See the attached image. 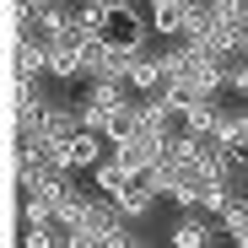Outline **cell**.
Masks as SVG:
<instances>
[{"mask_svg": "<svg viewBox=\"0 0 248 248\" xmlns=\"http://www.w3.org/2000/svg\"><path fill=\"white\" fill-rule=\"evenodd\" d=\"M124 103H135L130 81H87V92H81V119H87L92 130H103Z\"/></svg>", "mask_w": 248, "mask_h": 248, "instance_id": "1", "label": "cell"}, {"mask_svg": "<svg viewBox=\"0 0 248 248\" xmlns=\"http://www.w3.org/2000/svg\"><path fill=\"white\" fill-rule=\"evenodd\" d=\"M108 151H113V146H108V135H103V130H92V124H81L76 135H65V140H60V162H65L70 173H92Z\"/></svg>", "mask_w": 248, "mask_h": 248, "instance_id": "2", "label": "cell"}, {"mask_svg": "<svg viewBox=\"0 0 248 248\" xmlns=\"http://www.w3.org/2000/svg\"><path fill=\"white\" fill-rule=\"evenodd\" d=\"M124 81H130V92L135 97H151L168 87V70H162V44H146L130 54V70H124Z\"/></svg>", "mask_w": 248, "mask_h": 248, "instance_id": "3", "label": "cell"}, {"mask_svg": "<svg viewBox=\"0 0 248 248\" xmlns=\"http://www.w3.org/2000/svg\"><path fill=\"white\" fill-rule=\"evenodd\" d=\"M168 237H173V248H205V243L221 237V221L211 211H200V205H189V211H178V221H173Z\"/></svg>", "mask_w": 248, "mask_h": 248, "instance_id": "4", "label": "cell"}, {"mask_svg": "<svg viewBox=\"0 0 248 248\" xmlns=\"http://www.w3.org/2000/svg\"><path fill=\"white\" fill-rule=\"evenodd\" d=\"M113 200H119V211L130 216V221H146V216L156 211V200H162V189L151 184V173H135V178L124 184V189H119Z\"/></svg>", "mask_w": 248, "mask_h": 248, "instance_id": "5", "label": "cell"}, {"mask_svg": "<svg viewBox=\"0 0 248 248\" xmlns=\"http://www.w3.org/2000/svg\"><path fill=\"white\" fill-rule=\"evenodd\" d=\"M184 27H189L184 0H151V32L156 38H184Z\"/></svg>", "mask_w": 248, "mask_h": 248, "instance_id": "6", "label": "cell"}, {"mask_svg": "<svg viewBox=\"0 0 248 248\" xmlns=\"http://www.w3.org/2000/svg\"><path fill=\"white\" fill-rule=\"evenodd\" d=\"M130 178H135V173L124 168V162H119L113 151H108V156L97 162V168H92V189H97V194H119L124 184H130Z\"/></svg>", "mask_w": 248, "mask_h": 248, "instance_id": "7", "label": "cell"}, {"mask_svg": "<svg viewBox=\"0 0 248 248\" xmlns=\"http://www.w3.org/2000/svg\"><path fill=\"white\" fill-rule=\"evenodd\" d=\"M103 135H108V146H113V140H130V135H140V108H135V103H124V108H119V113L103 124Z\"/></svg>", "mask_w": 248, "mask_h": 248, "instance_id": "8", "label": "cell"}]
</instances>
